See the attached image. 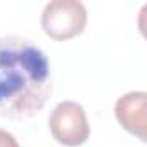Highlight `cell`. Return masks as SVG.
<instances>
[{
	"instance_id": "cell-5",
	"label": "cell",
	"mask_w": 147,
	"mask_h": 147,
	"mask_svg": "<svg viewBox=\"0 0 147 147\" xmlns=\"http://www.w3.org/2000/svg\"><path fill=\"white\" fill-rule=\"evenodd\" d=\"M0 147H19V144L14 138V135L0 128Z\"/></svg>"
},
{
	"instance_id": "cell-4",
	"label": "cell",
	"mask_w": 147,
	"mask_h": 147,
	"mask_svg": "<svg viewBox=\"0 0 147 147\" xmlns=\"http://www.w3.org/2000/svg\"><path fill=\"white\" fill-rule=\"evenodd\" d=\"M147 94L145 92H128L116 100L114 116L119 125L130 133L145 140L147 126Z\"/></svg>"
},
{
	"instance_id": "cell-1",
	"label": "cell",
	"mask_w": 147,
	"mask_h": 147,
	"mask_svg": "<svg viewBox=\"0 0 147 147\" xmlns=\"http://www.w3.org/2000/svg\"><path fill=\"white\" fill-rule=\"evenodd\" d=\"M52 92L47 55L21 36L0 38V114L12 119L35 116Z\"/></svg>"
},
{
	"instance_id": "cell-2",
	"label": "cell",
	"mask_w": 147,
	"mask_h": 147,
	"mask_svg": "<svg viewBox=\"0 0 147 147\" xmlns=\"http://www.w3.org/2000/svg\"><path fill=\"white\" fill-rule=\"evenodd\" d=\"M85 24L87 9L78 0H52L42 12L43 31L57 42L75 38L85 30Z\"/></svg>"
},
{
	"instance_id": "cell-3",
	"label": "cell",
	"mask_w": 147,
	"mask_h": 147,
	"mask_svg": "<svg viewBox=\"0 0 147 147\" xmlns=\"http://www.w3.org/2000/svg\"><path fill=\"white\" fill-rule=\"evenodd\" d=\"M49 126L54 138L66 147H78L90 135L85 109L75 100L59 102L49 118Z\"/></svg>"
}]
</instances>
